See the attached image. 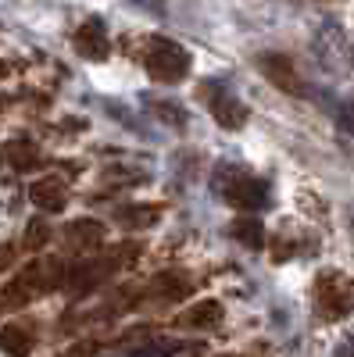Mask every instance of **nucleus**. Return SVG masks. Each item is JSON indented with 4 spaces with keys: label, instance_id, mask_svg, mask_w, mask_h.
Returning a JSON list of instances; mask_svg holds the SVG:
<instances>
[{
    "label": "nucleus",
    "instance_id": "13",
    "mask_svg": "<svg viewBox=\"0 0 354 357\" xmlns=\"http://www.w3.org/2000/svg\"><path fill=\"white\" fill-rule=\"evenodd\" d=\"M29 347H33V336L18 325H8V329H0V350H8L11 357H25Z\"/></svg>",
    "mask_w": 354,
    "mask_h": 357
},
{
    "label": "nucleus",
    "instance_id": "4",
    "mask_svg": "<svg viewBox=\"0 0 354 357\" xmlns=\"http://www.w3.org/2000/svg\"><path fill=\"white\" fill-rule=\"evenodd\" d=\"M247 104L233 93L229 86H219L215 93H212V118L222 126V129H229V132H236V129H244L247 126Z\"/></svg>",
    "mask_w": 354,
    "mask_h": 357
},
{
    "label": "nucleus",
    "instance_id": "15",
    "mask_svg": "<svg viewBox=\"0 0 354 357\" xmlns=\"http://www.w3.org/2000/svg\"><path fill=\"white\" fill-rule=\"evenodd\" d=\"M47 240H50V225L43 218H33V222H29V232H25V247L29 250H40Z\"/></svg>",
    "mask_w": 354,
    "mask_h": 357
},
{
    "label": "nucleus",
    "instance_id": "11",
    "mask_svg": "<svg viewBox=\"0 0 354 357\" xmlns=\"http://www.w3.org/2000/svg\"><path fill=\"white\" fill-rule=\"evenodd\" d=\"M65 240L75 247H97V243H104V225L94 218H79L65 229Z\"/></svg>",
    "mask_w": 354,
    "mask_h": 357
},
{
    "label": "nucleus",
    "instance_id": "19",
    "mask_svg": "<svg viewBox=\"0 0 354 357\" xmlns=\"http://www.w3.org/2000/svg\"><path fill=\"white\" fill-rule=\"evenodd\" d=\"M11 254H15V247H0V268L11 264Z\"/></svg>",
    "mask_w": 354,
    "mask_h": 357
},
{
    "label": "nucleus",
    "instance_id": "10",
    "mask_svg": "<svg viewBox=\"0 0 354 357\" xmlns=\"http://www.w3.org/2000/svg\"><path fill=\"white\" fill-rule=\"evenodd\" d=\"M115 218L122 222L126 229H151L161 218V207H154V204H129V207H118Z\"/></svg>",
    "mask_w": 354,
    "mask_h": 357
},
{
    "label": "nucleus",
    "instance_id": "3",
    "mask_svg": "<svg viewBox=\"0 0 354 357\" xmlns=\"http://www.w3.org/2000/svg\"><path fill=\"white\" fill-rule=\"evenodd\" d=\"M143 65L154 82H183L190 75V54L172 40H154L143 57Z\"/></svg>",
    "mask_w": 354,
    "mask_h": 357
},
{
    "label": "nucleus",
    "instance_id": "8",
    "mask_svg": "<svg viewBox=\"0 0 354 357\" xmlns=\"http://www.w3.org/2000/svg\"><path fill=\"white\" fill-rule=\"evenodd\" d=\"M193 282L186 272H161L154 282H151V293L161 296V301H183V296H190Z\"/></svg>",
    "mask_w": 354,
    "mask_h": 357
},
{
    "label": "nucleus",
    "instance_id": "20",
    "mask_svg": "<svg viewBox=\"0 0 354 357\" xmlns=\"http://www.w3.org/2000/svg\"><path fill=\"white\" fill-rule=\"evenodd\" d=\"M222 357H233V354H222Z\"/></svg>",
    "mask_w": 354,
    "mask_h": 357
},
{
    "label": "nucleus",
    "instance_id": "14",
    "mask_svg": "<svg viewBox=\"0 0 354 357\" xmlns=\"http://www.w3.org/2000/svg\"><path fill=\"white\" fill-rule=\"evenodd\" d=\"M8 158L15 168H33L36 165V146L33 143H11L8 146Z\"/></svg>",
    "mask_w": 354,
    "mask_h": 357
},
{
    "label": "nucleus",
    "instance_id": "12",
    "mask_svg": "<svg viewBox=\"0 0 354 357\" xmlns=\"http://www.w3.org/2000/svg\"><path fill=\"white\" fill-rule=\"evenodd\" d=\"M229 229H233V236H236L244 247H251V250H261V247H265V229H261L258 218H236Z\"/></svg>",
    "mask_w": 354,
    "mask_h": 357
},
{
    "label": "nucleus",
    "instance_id": "17",
    "mask_svg": "<svg viewBox=\"0 0 354 357\" xmlns=\"http://www.w3.org/2000/svg\"><path fill=\"white\" fill-rule=\"evenodd\" d=\"M337 122H340V129H347V132L354 136V104H340V114H337Z\"/></svg>",
    "mask_w": 354,
    "mask_h": 357
},
{
    "label": "nucleus",
    "instance_id": "18",
    "mask_svg": "<svg viewBox=\"0 0 354 357\" xmlns=\"http://www.w3.org/2000/svg\"><path fill=\"white\" fill-rule=\"evenodd\" d=\"M337 357H354V336H347V340L340 343V350H337Z\"/></svg>",
    "mask_w": 354,
    "mask_h": 357
},
{
    "label": "nucleus",
    "instance_id": "5",
    "mask_svg": "<svg viewBox=\"0 0 354 357\" xmlns=\"http://www.w3.org/2000/svg\"><path fill=\"white\" fill-rule=\"evenodd\" d=\"M72 43H75V50L86 57V61H104L108 50H111V43H108V29H104L101 18H86V22L75 29Z\"/></svg>",
    "mask_w": 354,
    "mask_h": 357
},
{
    "label": "nucleus",
    "instance_id": "9",
    "mask_svg": "<svg viewBox=\"0 0 354 357\" xmlns=\"http://www.w3.org/2000/svg\"><path fill=\"white\" fill-rule=\"evenodd\" d=\"M179 321L186 325V329H197V333L215 329V325L222 321V304H219V301H197Z\"/></svg>",
    "mask_w": 354,
    "mask_h": 357
},
{
    "label": "nucleus",
    "instance_id": "2",
    "mask_svg": "<svg viewBox=\"0 0 354 357\" xmlns=\"http://www.w3.org/2000/svg\"><path fill=\"white\" fill-rule=\"evenodd\" d=\"M315 311L333 321L354 311V279L344 272H322L315 279Z\"/></svg>",
    "mask_w": 354,
    "mask_h": 357
},
{
    "label": "nucleus",
    "instance_id": "16",
    "mask_svg": "<svg viewBox=\"0 0 354 357\" xmlns=\"http://www.w3.org/2000/svg\"><path fill=\"white\" fill-rule=\"evenodd\" d=\"M175 350H179L175 343H165V347H161V340H158V343H151V347H147V350H143L140 357H172Z\"/></svg>",
    "mask_w": 354,
    "mask_h": 357
},
{
    "label": "nucleus",
    "instance_id": "7",
    "mask_svg": "<svg viewBox=\"0 0 354 357\" xmlns=\"http://www.w3.org/2000/svg\"><path fill=\"white\" fill-rule=\"evenodd\" d=\"M29 197H33V204L40 207V211H47V215L65 211V204H68V197H65V186L57 183L54 175H47V178H40V183H33Z\"/></svg>",
    "mask_w": 354,
    "mask_h": 357
},
{
    "label": "nucleus",
    "instance_id": "1",
    "mask_svg": "<svg viewBox=\"0 0 354 357\" xmlns=\"http://www.w3.org/2000/svg\"><path fill=\"white\" fill-rule=\"evenodd\" d=\"M215 193H222V200H229L240 211H258V207L269 204V183L251 175L240 165H219L215 168Z\"/></svg>",
    "mask_w": 354,
    "mask_h": 357
},
{
    "label": "nucleus",
    "instance_id": "6",
    "mask_svg": "<svg viewBox=\"0 0 354 357\" xmlns=\"http://www.w3.org/2000/svg\"><path fill=\"white\" fill-rule=\"evenodd\" d=\"M258 68H261V75L269 82H276L283 93H304V86L297 79V68H293L290 57H283V54H261Z\"/></svg>",
    "mask_w": 354,
    "mask_h": 357
}]
</instances>
